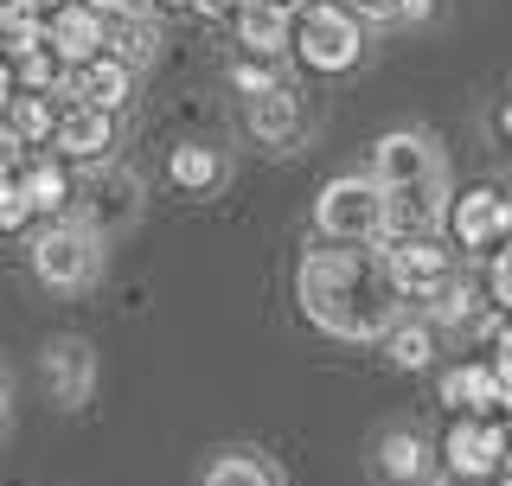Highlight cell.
Returning a JSON list of instances; mask_svg holds the SVG:
<instances>
[{
	"label": "cell",
	"instance_id": "10",
	"mask_svg": "<svg viewBox=\"0 0 512 486\" xmlns=\"http://www.w3.org/2000/svg\"><path fill=\"white\" fill-rule=\"evenodd\" d=\"M442 403L455 416H506L512 384L500 378V365H493V359H468V365H455L442 378Z\"/></svg>",
	"mask_w": 512,
	"mask_h": 486
},
{
	"label": "cell",
	"instance_id": "37",
	"mask_svg": "<svg viewBox=\"0 0 512 486\" xmlns=\"http://www.w3.org/2000/svg\"><path fill=\"white\" fill-rule=\"evenodd\" d=\"M160 7H199V0H160Z\"/></svg>",
	"mask_w": 512,
	"mask_h": 486
},
{
	"label": "cell",
	"instance_id": "8",
	"mask_svg": "<svg viewBox=\"0 0 512 486\" xmlns=\"http://www.w3.org/2000/svg\"><path fill=\"white\" fill-rule=\"evenodd\" d=\"M141 212V180L128 167H96L84 186H71V212L64 218H77L84 231H116V224H135Z\"/></svg>",
	"mask_w": 512,
	"mask_h": 486
},
{
	"label": "cell",
	"instance_id": "2",
	"mask_svg": "<svg viewBox=\"0 0 512 486\" xmlns=\"http://www.w3.org/2000/svg\"><path fill=\"white\" fill-rule=\"evenodd\" d=\"M314 224L327 243H352V250H372V243H391V205L372 180H333L320 186L314 199Z\"/></svg>",
	"mask_w": 512,
	"mask_h": 486
},
{
	"label": "cell",
	"instance_id": "26",
	"mask_svg": "<svg viewBox=\"0 0 512 486\" xmlns=\"http://www.w3.org/2000/svg\"><path fill=\"white\" fill-rule=\"evenodd\" d=\"M231 84H237V90H250V103H256V96H269V90H282V84H276V64H263V58L237 64V71H231Z\"/></svg>",
	"mask_w": 512,
	"mask_h": 486
},
{
	"label": "cell",
	"instance_id": "32",
	"mask_svg": "<svg viewBox=\"0 0 512 486\" xmlns=\"http://www.w3.org/2000/svg\"><path fill=\"white\" fill-rule=\"evenodd\" d=\"M7 429H13V410H7V371H0V442H7Z\"/></svg>",
	"mask_w": 512,
	"mask_h": 486
},
{
	"label": "cell",
	"instance_id": "31",
	"mask_svg": "<svg viewBox=\"0 0 512 486\" xmlns=\"http://www.w3.org/2000/svg\"><path fill=\"white\" fill-rule=\"evenodd\" d=\"M13 96H20V84H13V64L0 58V116H7V109H13Z\"/></svg>",
	"mask_w": 512,
	"mask_h": 486
},
{
	"label": "cell",
	"instance_id": "18",
	"mask_svg": "<svg viewBox=\"0 0 512 486\" xmlns=\"http://www.w3.org/2000/svg\"><path fill=\"white\" fill-rule=\"evenodd\" d=\"M20 192L32 199V212L64 218V205H71V180H64V160H58V154H20Z\"/></svg>",
	"mask_w": 512,
	"mask_h": 486
},
{
	"label": "cell",
	"instance_id": "11",
	"mask_svg": "<svg viewBox=\"0 0 512 486\" xmlns=\"http://www.w3.org/2000/svg\"><path fill=\"white\" fill-rule=\"evenodd\" d=\"M45 52H52L64 71H84V64L109 58V52H103V20H96L90 0H84V7H58V13H45Z\"/></svg>",
	"mask_w": 512,
	"mask_h": 486
},
{
	"label": "cell",
	"instance_id": "34",
	"mask_svg": "<svg viewBox=\"0 0 512 486\" xmlns=\"http://www.w3.org/2000/svg\"><path fill=\"white\" fill-rule=\"evenodd\" d=\"M13 7H26V13H58L64 0H13Z\"/></svg>",
	"mask_w": 512,
	"mask_h": 486
},
{
	"label": "cell",
	"instance_id": "20",
	"mask_svg": "<svg viewBox=\"0 0 512 486\" xmlns=\"http://www.w3.org/2000/svg\"><path fill=\"white\" fill-rule=\"evenodd\" d=\"M199 486H288L276 461H263L256 448H231V455H218L212 467H205Z\"/></svg>",
	"mask_w": 512,
	"mask_h": 486
},
{
	"label": "cell",
	"instance_id": "39",
	"mask_svg": "<svg viewBox=\"0 0 512 486\" xmlns=\"http://www.w3.org/2000/svg\"><path fill=\"white\" fill-rule=\"evenodd\" d=\"M506 218H512V192H506Z\"/></svg>",
	"mask_w": 512,
	"mask_h": 486
},
{
	"label": "cell",
	"instance_id": "6",
	"mask_svg": "<svg viewBox=\"0 0 512 486\" xmlns=\"http://www.w3.org/2000/svg\"><path fill=\"white\" fill-rule=\"evenodd\" d=\"M372 186L384 199L397 192H423V186H442V160H436V141L416 135V128H397L372 148Z\"/></svg>",
	"mask_w": 512,
	"mask_h": 486
},
{
	"label": "cell",
	"instance_id": "19",
	"mask_svg": "<svg viewBox=\"0 0 512 486\" xmlns=\"http://www.w3.org/2000/svg\"><path fill=\"white\" fill-rule=\"evenodd\" d=\"M7 128L26 154H52V135H58V96H13L7 109Z\"/></svg>",
	"mask_w": 512,
	"mask_h": 486
},
{
	"label": "cell",
	"instance_id": "1",
	"mask_svg": "<svg viewBox=\"0 0 512 486\" xmlns=\"http://www.w3.org/2000/svg\"><path fill=\"white\" fill-rule=\"evenodd\" d=\"M295 295L320 333L352 339V346L384 339L397 327V307H404L384 250H352V243H327V250L314 243L295 269Z\"/></svg>",
	"mask_w": 512,
	"mask_h": 486
},
{
	"label": "cell",
	"instance_id": "27",
	"mask_svg": "<svg viewBox=\"0 0 512 486\" xmlns=\"http://www.w3.org/2000/svg\"><path fill=\"white\" fill-rule=\"evenodd\" d=\"M487 295H493V307H506V314H512V243L487 263Z\"/></svg>",
	"mask_w": 512,
	"mask_h": 486
},
{
	"label": "cell",
	"instance_id": "13",
	"mask_svg": "<svg viewBox=\"0 0 512 486\" xmlns=\"http://www.w3.org/2000/svg\"><path fill=\"white\" fill-rule=\"evenodd\" d=\"M237 26V45H244L250 58L276 64L282 52H295V7H276V0H244V7L231 13Z\"/></svg>",
	"mask_w": 512,
	"mask_h": 486
},
{
	"label": "cell",
	"instance_id": "35",
	"mask_svg": "<svg viewBox=\"0 0 512 486\" xmlns=\"http://www.w3.org/2000/svg\"><path fill=\"white\" fill-rule=\"evenodd\" d=\"M199 7H205V13H237L244 0H199Z\"/></svg>",
	"mask_w": 512,
	"mask_h": 486
},
{
	"label": "cell",
	"instance_id": "24",
	"mask_svg": "<svg viewBox=\"0 0 512 486\" xmlns=\"http://www.w3.org/2000/svg\"><path fill=\"white\" fill-rule=\"evenodd\" d=\"M32 52H45V13H26V7H0V58H32Z\"/></svg>",
	"mask_w": 512,
	"mask_h": 486
},
{
	"label": "cell",
	"instance_id": "12",
	"mask_svg": "<svg viewBox=\"0 0 512 486\" xmlns=\"http://www.w3.org/2000/svg\"><path fill=\"white\" fill-rule=\"evenodd\" d=\"M39 371H45V391H52L64 410H84L90 403V391H96V352H90V339H52L45 346V359H39Z\"/></svg>",
	"mask_w": 512,
	"mask_h": 486
},
{
	"label": "cell",
	"instance_id": "5",
	"mask_svg": "<svg viewBox=\"0 0 512 486\" xmlns=\"http://www.w3.org/2000/svg\"><path fill=\"white\" fill-rule=\"evenodd\" d=\"M512 455V435L500 416H455L442 435V474H468V480H500V467Z\"/></svg>",
	"mask_w": 512,
	"mask_h": 486
},
{
	"label": "cell",
	"instance_id": "23",
	"mask_svg": "<svg viewBox=\"0 0 512 486\" xmlns=\"http://www.w3.org/2000/svg\"><path fill=\"white\" fill-rule=\"evenodd\" d=\"M384 352H391L397 371H429L436 365V327H429V320H397V327L384 333Z\"/></svg>",
	"mask_w": 512,
	"mask_h": 486
},
{
	"label": "cell",
	"instance_id": "21",
	"mask_svg": "<svg viewBox=\"0 0 512 486\" xmlns=\"http://www.w3.org/2000/svg\"><path fill=\"white\" fill-rule=\"evenodd\" d=\"M167 173H173V186H180V192H212L224 180V154L205 148V141H186V148H173Z\"/></svg>",
	"mask_w": 512,
	"mask_h": 486
},
{
	"label": "cell",
	"instance_id": "14",
	"mask_svg": "<svg viewBox=\"0 0 512 486\" xmlns=\"http://www.w3.org/2000/svg\"><path fill=\"white\" fill-rule=\"evenodd\" d=\"M128 90H135V71H128L122 58H96V64H84V71H64L58 103L71 96V103H84V109H103V116H116V109L128 103Z\"/></svg>",
	"mask_w": 512,
	"mask_h": 486
},
{
	"label": "cell",
	"instance_id": "4",
	"mask_svg": "<svg viewBox=\"0 0 512 486\" xmlns=\"http://www.w3.org/2000/svg\"><path fill=\"white\" fill-rule=\"evenodd\" d=\"M32 269H39L45 288H90L96 269H103V237L84 231L77 218H52L32 243Z\"/></svg>",
	"mask_w": 512,
	"mask_h": 486
},
{
	"label": "cell",
	"instance_id": "22",
	"mask_svg": "<svg viewBox=\"0 0 512 486\" xmlns=\"http://www.w3.org/2000/svg\"><path fill=\"white\" fill-rule=\"evenodd\" d=\"M423 314H429V327H468V320H480V288L468 275H448L436 295L423 301Z\"/></svg>",
	"mask_w": 512,
	"mask_h": 486
},
{
	"label": "cell",
	"instance_id": "30",
	"mask_svg": "<svg viewBox=\"0 0 512 486\" xmlns=\"http://www.w3.org/2000/svg\"><path fill=\"white\" fill-rule=\"evenodd\" d=\"M493 365H500V378L512 384V327H500V346H493Z\"/></svg>",
	"mask_w": 512,
	"mask_h": 486
},
{
	"label": "cell",
	"instance_id": "16",
	"mask_svg": "<svg viewBox=\"0 0 512 486\" xmlns=\"http://www.w3.org/2000/svg\"><path fill=\"white\" fill-rule=\"evenodd\" d=\"M90 7H96V20H103V52H109V58H122L128 71L154 58V26H148V13H135L128 0H90Z\"/></svg>",
	"mask_w": 512,
	"mask_h": 486
},
{
	"label": "cell",
	"instance_id": "38",
	"mask_svg": "<svg viewBox=\"0 0 512 486\" xmlns=\"http://www.w3.org/2000/svg\"><path fill=\"white\" fill-rule=\"evenodd\" d=\"M500 423H506V435H512V403H506V416H500Z\"/></svg>",
	"mask_w": 512,
	"mask_h": 486
},
{
	"label": "cell",
	"instance_id": "33",
	"mask_svg": "<svg viewBox=\"0 0 512 486\" xmlns=\"http://www.w3.org/2000/svg\"><path fill=\"white\" fill-rule=\"evenodd\" d=\"M429 486H500V480H468V474H442V480H429Z\"/></svg>",
	"mask_w": 512,
	"mask_h": 486
},
{
	"label": "cell",
	"instance_id": "17",
	"mask_svg": "<svg viewBox=\"0 0 512 486\" xmlns=\"http://www.w3.org/2000/svg\"><path fill=\"white\" fill-rule=\"evenodd\" d=\"M301 128H308V116H301V96L295 90H269V96H256V103H250V135L269 141V148L288 154L301 141Z\"/></svg>",
	"mask_w": 512,
	"mask_h": 486
},
{
	"label": "cell",
	"instance_id": "25",
	"mask_svg": "<svg viewBox=\"0 0 512 486\" xmlns=\"http://www.w3.org/2000/svg\"><path fill=\"white\" fill-rule=\"evenodd\" d=\"M378 467H384V480H397V486L423 480V435H410V429H391V435L378 442Z\"/></svg>",
	"mask_w": 512,
	"mask_h": 486
},
{
	"label": "cell",
	"instance_id": "3",
	"mask_svg": "<svg viewBox=\"0 0 512 486\" xmlns=\"http://www.w3.org/2000/svg\"><path fill=\"white\" fill-rule=\"evenodd\" d=\"M365 52V26L359 13L340 7V0H314V7L295 13V58L308 71H352Z\"/></svg>",
	"mask_w": 512,
	"mask_h": 486
},
{
	"label": "cell",
	"instance_id": "36",
	"mask_svg": "<svg viewBox=\"0 0 512 486\" xmlns=\"http://www.w3.org/2000/svg\"><path fill=\"white\" fill-rule=\"evenodd\" d=\"M500 135H506V141H512V103H506V109H500Z\"/></svg>",
	"mask_w": 512,
	"mask_h": 486
},
{
	"label": "cell",
	"instance_id": "9",
	"mask_svg": "<svg viewBox=\"0 0 512 486\" xmlns=\"http://www.w3.org/2000/svg\"><path fill=\"white\" fill-rule=\"evenodd\" d=\"M384 263H391V282H397L404 301H429L448 275H455V256H448L436 237H391L384 243Z\"/></svg>",
	"mask_w": 512,
	"mask_h": 486
},
{
	"label": "cell",
	"instance_id": "28",
	"mask_svg": "<svg viewBox=\"0 0 512 486\" xmlns=\"http://www.w3.org/2000/svg\"><path fill=\"white\" fill-rule=\"evenodd\" d=\"M32 218H39V212H32V199L13 186L7 199H0V231H20V224H32Z\"/></svg>",
	"mask_w": 512,
	"mask_h": 486
},
{
	"label": "cell",
	"instance_id": "7",
	"mask_svg": "<svg viewBox=\"0 0 512 486\" xmlns=\"http://www.w3.org/2000/svg\"><path fill=\"white\" fill-rule=\"evenodd\" d=\"M448 231H455V250H474V256H500L512 243V218H506V192L500 186H468L448 199Z\"/></svg>",
	"mask_w": 512,
	"mask_h": 486
},
{
	"label": "cell",
	"instance_id": "29",
	"mask_svg": "<svg viewBox=\"0 0 512 486\" xmlns=\"http://www.w3.org/2000/svg\"><path fill=\"white\" fill-rule=\"evenodd\" d=\"M359 13H372V20H410V0H359Z\"/></svg>",
	"mask_w": 512,
	"mask_h": 486
},
{
	"label": "cell",
	"instance_id": "15",
	"mask_svg": "<svg viewBox=\"0 0 512 486\" xmlns=\"http://www.w3.org/2000/svg\"><path fill=\"white\" fill-rule=\"evenodd\" d=\"M109 141H116V116L84 109V103H58V135H52L58 160H103Z\"/></svg>",
	"mask_w": 512,
	"mask_h": 486
}]
</instances>
